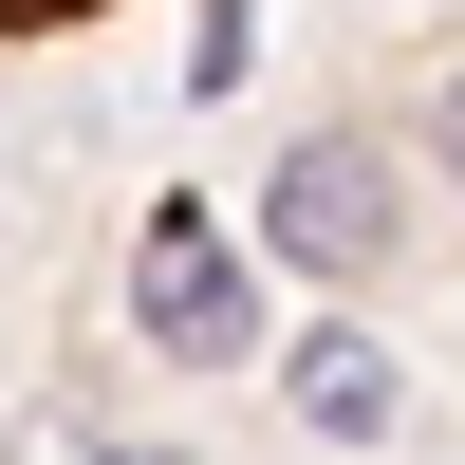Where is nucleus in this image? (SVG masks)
<instances>
[{
    "mask_svg": "<svg viewBox=\"0 0 465 465\" xmlns=\"http://www.w3.org/2000/svg\"><path fill=\"white\" fill-rule=\"evenodd\" d=\"M131 465H168V447H131Z\"/></svg>",
    "mask_w": 465,
    "mask_h": 465,
    "instance_id": "obj_6",
    "label": "nucleus"
},
{
    "mask_svg": "<svg viewBox=\"0 0 465 465\" xmlns=\"http://www.w3.org/2000/svg\"><path fill=\"white\" fill-rule=\"evenodd\" d=\"M298 410H317V429H391V354H372V335H317V354H298Z\"/></svg>",
    "mask_w": 465,
    "mask_h": 465,
    "instance_id": "obj_3",
    "label": "nucleus"
},
{
    "mask_svg": "<svg viewBox=\"0 0 465 465\" xmlns=\"http://www.w3.org/2000/svg\"><path fill=\"white\" fill-rule=\"evenodd\" d=\"M131 317H149V354H168V372H242V354H261L242 242H223L205 205H149V242H131Z\"/></svg>",
    "mask_w": 465,
    "mask_h": 465,
    "instance_id": "obj_2",
    "label": "nucleus"
},
{
    "mask_svg": "<svg viewBox=\"0 0 465 465\" xmlns=\"http://www.w3.org/2000/svg\"><path fill=\"white\" fill-rule=\"evenodd\" d=\"M56 19H94V0H0V37H56Z\"/></svg>",
    "mask_w": 465,
    "mask_h": 465,
    "instance_id": "obj_4",
    "label": "nucleus"
},
{
    "mask_svg": "<svg viewBox=\"0 0 465 465\" xmlns=\"http://www.w3.org/2000/svg\"><path fill=\"white\" fill-rule=\"evenodd\" d=\"M447 168H465V94H447Z\"/></svg>",
    "mask_w": 465,
    "mask_h": 465,
    "instance_id": "obj_5",
    "label": "nucleus"
},
{
    "mask_svg": "<svg viewBox=\"0 0 465 465\" xmlns=\"http://www.w3.org/2000/svg\"><path fill=\"white\" fill-rule=\"evenodd\" d=\"M261 242H280L298 280H391V242H410V186H391V149H372V131L280 149V186H261Z\"/></svg>",
    "mask_w": 465,
    "mask_h": 465,
    "instance_id": "obj_1",
    "label": "nucleus"
}]
</instances>
